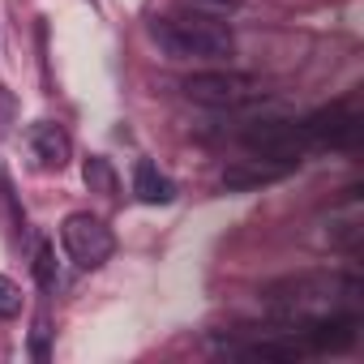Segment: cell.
Returning a JSON list of instances; mask_svg holds the SVG:
<instances>
[{
    "label": "cell",
    "mask_w": 364,
    "mask_h": 364,
    "mask_svg": "<svg viewBox=\"0 0 364 364\" xmlns=\"http://www.w3.org/2000/svg\"><path fill=\"white\" fill-rule=\"evenodd\" d=\"M150 39L171 60H228L236 52L232 26L215 22L210 14H171L150 22Z\"/></svg>",
    "instance_id": "obj_1"
},
{
    "label": "cell",
    "mask_w": 364,
    "mask_h": 364,
    "mask_svg": "<svg viewBox=\"0 0 364 364\" xmlns=\"http://www.w3.org/2000/svg\"><path fill=\"white\" fill-rule=\"evenodd\" d=\"M240 146L253 159H266V163H279V167L296 171L300 159H304L309 133H304V124H291V120H253L240 133Z\"/></svg>",
    "instance_id": "obj_2"
},
{
    "label": "cell",
    "mask_w": 364,
    "mask_h": 364,
    "mask_svg": "<svg viewBox=\"0 0 364 364\" xmlns=\"http://www.w3.org/2000/svg\"><path fill=\"white\" fill-rule=\"evenodd\" d=\"M60 245H65V253H69L82 270H99V266L116 253L112 228H107L99 215H90V210H73V215L60 223Z\"/></svg>",
    "instance_id": "obj_3"
},
{
    "label": "cell",
    "mask_w": 364,
    "mask_h": 364,
    "mask_svg": "<svg viewBox=\"0 0 364 364\" xmlns=\"http://www.w3.org/2000/svg\"><path fill=\"white\" fill-rule=\"evenodd\" d=\"M185 95L193 99V103H206V107H245V103H253L262 90H257V82L253 77H245V73H193V77H185Z\"/></svg>",
    "instance_id": "obj_4"
},
{
    "label": "cell",
    "mask_w": 364,
    "mask_h": 364,
    "mask_svg": "<svg viewBox=\"0 0 364 364\" xmlns=\"http://www.w3.org/2000/svg\"><path fill=\"white\" fill-rule=\"evenodd\" d=\"M304 133H309V141L351 150V146L360 141V116H355V112H347L343 103H334V107L313 112V116L304 120Z\"/></svg>",
    "instance_id": "obj_5"
},
{
    "label": "cell",
    "mask_w": 364,
    "mask_h": 364,
    "mask_svg": "<svg viewBox=\"0 0 364 364\" xmlns=\"http://www.w3.org/2000/svg\"><path fill=\"white\" fill-rule=\"evenodd\" d=\"M31 154L43 171H60L73 159V141L56 120H35L31 124Z\"/></svg>",
    "instance_id": "obj_6"
},
{
    "label": "cell",
    "mask_w": 364,
    "mask_h": 364,
    "mask_svg": "<svg viewBox=\"0 0 364 364\" xmlns=\"http://www.w3.org/2000/svg\"><path fill=\"white\" fill-rule=\"evenodd\" d=\"M283 176H287V167L266 163V159H249V163H232V167L223 171V185H228V189H236V193H245V189L274 185V180H283Z\"/></svg>",
    "instance_id": "obj_7"
},
{
    "label": "cell",
    "mask_w": 364,
    "mask_h": 364,
    "mask_svg": "<svg viewBox=\"0 0 364 364\" xmlns=\"http://www.w3.org/2000/svg\"><path fill=\"white\" fill-rule=\"evenodd\" d=\"M133 198L137 202H146V206H167L171 198H176V185L150 163V159H141L137 167H133Z\"/></svg>",
    "instance_id": "obj_8"
},
{
    "label": "cell",
    "mask_w": 364,
    "mask_h": 364,
    "mask_svg": "<svg viewBox=\"0 0 364 364\" xmlns=\"http://www.w3.org/2000/svg\"><path fill=\"white\" fill-rule=\"evenodd\" d=\"M309 338L317 351H347L355 343V317H321V321H313Z\"/></svg>",
    "instance_id": "obj_9"
},
{
    "label": "cell",
    "mask_w": 364,
    "mask_h": 364,
    "mask_svg": "<svg viewBox=\"0 0 364 364\" xmlns=\"http://www.w3.org/2000/svg\"><path fill=\"white\" fill-rule=\"evenodd\" d=\"M82 180H86V189L99 193V198H112L116 193V171H112V163L103 154H90L82 163Z\"/></svg>",
    "instance_id": "obj_10"
},
{
    "label": "cell",
    "mask_w": 364,
    "mask_h": 364,
    "mask_svg": "<svg viewBox=\"0 0 364 364\" xmlns=\"http://www.w3.org/2000/svg\"><path fill=\"white\" fill-rule=\"evenodd\" d=\"M35 279H39V287H43L48 296H56V287H60V270H56V253H52L48 240L35 245Z\"/></svg>",
    "instance_id": "obj_11"
},
{
    "label": "cell",
    "mask_w": 364,
    "mask_h": 364,
    "mask_svg": "<svg viewBox=\"0 0 364 364\" xmlns=\"http://www.w3.org/2000/svg\"><path fill=\"white\" fill-rule=\"evenodd\" d=\"M245 360H274V364H291L300 351L291 343H253V347H240Z\"/></svg>",
    "instance_id": "obj_12"
},
{
    "label": "cell",
    "mask_w": 364,
    "mask_h": 364,
    "mask_svg": "<svg viewBox=\"0 0 364 364\" xmlns=\"http://www.w3.org/2000/svg\"><path fill=\"white\" fill-rule=\"evenodd\" d=\"M18 313H22V287L9 274H0V321H14Z\"/></svg>",
    "instance_id": "obj_13"
},
{
    "label": "cell",
    "mask_w": 364,
    "mask_h": 364,
    "mask_svg": "<svg viewBox=\"0 0 364 364\" xmlns=\"http://www.w3.org/2000/svg\"><path fill=\"white\" fill-rule=\"evenodd\" d=\"M0 206L9 210V223H14V232H22V228H26V210L14 202V185H9V176H5V171H0Z\"/></svg>",
    "instance_id": "obj_14"
},
{
    "label": "cell",
    "mask_w": 364,
    "mask_h": 364,
    "mask_svg": "<svg viewBox=\"0 0 364 364\" xmlns=\"http://www.w3.org/2000/svg\"><path fill=\"white\" fill-rule=\"evenodd\" d=\"M185 5H193V14H210V18H219V14H236L245 0H185Z\"/></svg>",
    "instance_id": "obj_15"
},
{
    "label": "cell",
    "mask_w": 364,
    "mask_h": 364,
    "mask_svg": "<svg viewBox=\"0 0 364 364\" xmlns=\"http://www.w3.org/2000/svg\"><path fill=\"white\" fill-rule=\"evenodd\" d=\"M14 116H18V99H14V90L0 82V137L9 133V124H14Z\"/></svg>",
    "instance_id": "obj_16"
},
{
    "label": "cell",
    "mask_w": 364,
    "mask_h": 364,
    "mask_svg": "<svg viewBox=\"0 0 364 364\" xmlns=\"http://www.w3.org/2000/svg\"><path fill=\"white\" fill-rule=\"evenodd\" d=\"M31 355H35L39 364L48 360V321H39V326H35V338H31Z\"/></svg>",
    "instance_id": "obj_17"
}]
</instances>
